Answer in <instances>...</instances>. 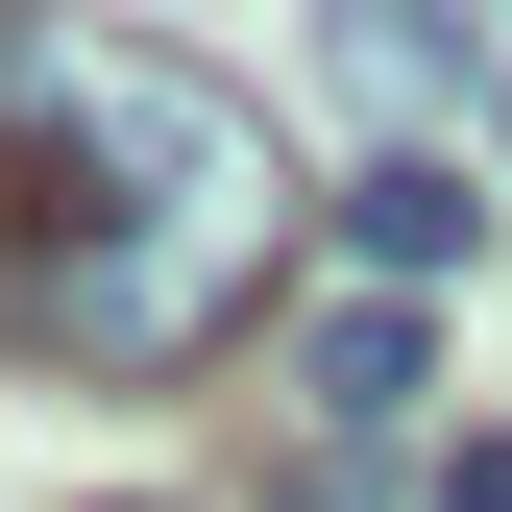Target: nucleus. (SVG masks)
Segmentation results:
<instances>
[{
    "instance_id": "1",
    "label": "nucleus",
    "mask_w": 512,
    "mask_h": 512,
    "mask_svg": "<svg viewBox=\"0 0 512 512\" xmlns=\"http://www.w3.org/2000/svg\"><path fill=\"white\" fill-rule=\"evenodd\" d=\"M25 317L74 366H220L244 317H269V244H244V220H98V244L25 269Z\"/></svg>"
},
{
    "instance_id": "2",
    "label": "nucleus",
    "mask_w": 512,
    "mask_h": 512,
    "mask_svg": "<svg viewBox=\"0 0 512 512\" xmlns=\"http://www.w3.org/2000/svg\"><path fill=\"white\" fill-rule=\"evenodd\" d=\"M415 391H439V317L415 293H317L293 317V415L317 439H415Z\"/></svg>"
},
{
    "instance_id": "3",
    "label": "nucleus",
    "mask_w": 512,
    "mask_h": 512,
    "mask_svg": "<svg viewBox=\"0 0 512 512\" xmlns=\"http://www.w3.org/2000/svg\"><path fill=\"white\" fill-rule=\"evenodd\" d=\"M342 244H366V293H439V269H464V171H439V147L342 171Z\"/></svg>"
},
{
    "instance_id": "4",
    "label": "nucleus",
    "mask_w": 512,
    "mask_h": 512,
    "mask_svg": "<svg viewBox=\"0 0 512 512\" xmlns=\"http://www.w3.org/2000/svg\"><path fill=\"white\" fill-rule=\"evenodd\" d=\"M342 74L366 98H439V25H415V0H342Z\"/></svg>"
},
{
    "instance_id": "5",
    "label": "nucleus",
    "mask_w": 512,
    "mask_h": 512,
    "mask_svg": "<svg viewBox=\"0 0 512 512\" xmlns=\"http://www.w3.org/2000/svg\"><path fill=\"white\" fill-rule=\"evenodd\" d=\"M439 512H512V439H439Z\"/></svg>"
},
{
    "instance_id": "6",
    "label": "nucleus",
    "mask_w": 512,
    "mask_h": 512,
    "mask_svg": "<svg viewBox=\"0 0 512 512\" xmlns=\"http://www.w3.org/2000/svg\"><path fill=\"white\" fill-rule=\"evenodd\" d=\"M488 147H512V98H488Z\"/></svg>"
}]
</instances>
